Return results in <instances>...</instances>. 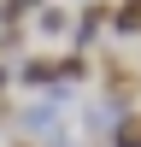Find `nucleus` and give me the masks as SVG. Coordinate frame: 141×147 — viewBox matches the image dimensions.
<instances>
[{
    "mask_svg": "<svg viewBox=\"0 0 141 147\" xmlns=\"http://www.w3.org/2000/svg\"><path fill=\"white\" fill-rule=\"evenodd\" d=\"M112 24H117L124 35H129V30H141V0H124V12H117Z\"/></svg>",
    "mask_w": 141,
    "mask_h": 147,
    "instance_id": "nucleus-1",
    "label": "nucleus"
},
{
    "mask_svg": "<svg viewBox=\"0 0 141 147\" xmlns=\"http://www.w3.org/2000/svg\"><path fill=\"white\" fill-rule=\"evenodd\" d=\"M65 24H70L65 12H41V30H47V35H59V30H65Z\"/></svg>",
    "mask_w": 141,
    "mask_h": 147,
    "instance_id": "nucleus-3",
    "label": "nucleus"
},
{
    "mask_svg": "<svg viewBox=\"0 0 141 147\" xmlns=\"http://www.w3.org/2000/svg\"><path fill=\"white\" fill-rule=\"evenodd\" d=\"M117 147H141V118H129V124L117 129Z\"/></svg>",
    "mask_w": 141,
    "mask_h": 147,
    "instance_id": "nucleus-2",
    "label": "nucleus"
}]
</instances>
